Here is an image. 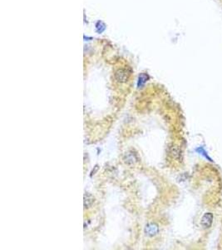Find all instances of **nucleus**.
Segmentation results:
<instances>
[{
  "label": "nucleus",
  "instance_id": "nucleus-1",
  "mask_svg": "<svg viewBox=\"0 0 222 250\" xmlns=\"http://www.w3.org/2000/svg\"><path fill=\"white\" fill-rule=\"evenodd\" d=\"M131 76V71L127 69H119L115 72L114 78L115 80L119 84H124L128 81Z\"/></svg>",
  "mask_w": 222,
  "mask_h": 250
},
{
  "label": "nucleus",
  "instance_id": "nucleus-2",
  "mask_svg": "<svg viewBox=\"0 0 222 250\" xmlns=\"http://www.w3.org/2000/svg\"><path fill=\"white\" fill-rule=\"evenodd\" d=\"M123 162L126 164H127L129 166L131 165H134V164L137 163L138 161V157H137V154L132 151V150H129L127 152H126L123 155Z\"/></svg>",
  "mask_w": 222,
  "mask_h": 250
},
{
  "label": "nucleus",
  "instance_id": "nucleus-3",
  "mask_svg": "<svg viewBox=\"0 0 222 250\" xmlns=\"http://www.w3.org/2000/svg\"><path fill=\"white\" fill-rule=\"evenodd\" d=\"M144 233L147 237H154L159 233V226L156 223H148L144 228Z\"/></svg>",
  "mask_w": 222,
  "mask_h": 250
},
{
  "label": "nucleus",
  "instance_id": "nucleus-4",
  "mask_svg": "<svg viewBox=\"0 0 222 250\" xmlns=\"http://www.w3.org/2000/svg\"><path fill=\"white\" fill-rule=\"evenodd\" d=\"M95 202V198L94 197L89 193H84V197H83V205H84V208L87 209L90 208L94 204Z\"/></svg>",
  "mask_w": 222,
  "mask_h": 250
},
{
  "label": "nucleus",
  "instance_id": "nucleus-5",
  "mask_svg": "<svg viewBox=\"0 0 222 250\" xmlns=\"http://www.w3.org/2000/svg\"><path fill=\"white\" fill-rule=\"evenodd\" d=\"M212 222H213V214L211 213H206L205 215L202 217V219H201V225L207 228H210L212 224Z\"/></svg>",
  "mask_w": 222,
  "mask_h": 250
},
{
  "label": "nucleus",
  "instance_id": "nucleus-6",
  "mask_svg": "<svg viewBox=\"0 0 222 250\" xmlns=\"http://www.w3.org/2000/svg\"><path fill=\"white\" fill-rule=\"evenodd\" d=\"M171 154H172V156L177 160H179L180 157H181L180 149H179V148H177V147H173L171 148Z\"/></svg>",
  "mask_w": 222,
  "mask_h": 250
},
{
  "label": "nucleus",
  "instance_id": "nucleus-7",
  "mask_svg": "<svg viewBox=\"0 0 222 250\" xmlns=\"http://www.w3.org/2000/svg\"><path fill=\"white\" fill-rule=\"evenodd\" d=\"M147 78H148V76L147 74H145V73H142L140 76H139V80H138V87L143 86L145 84V83L147 81Z\"/></svg>",
  "mask_w": 222,
  "mask_h": 250
}]
</instances>
